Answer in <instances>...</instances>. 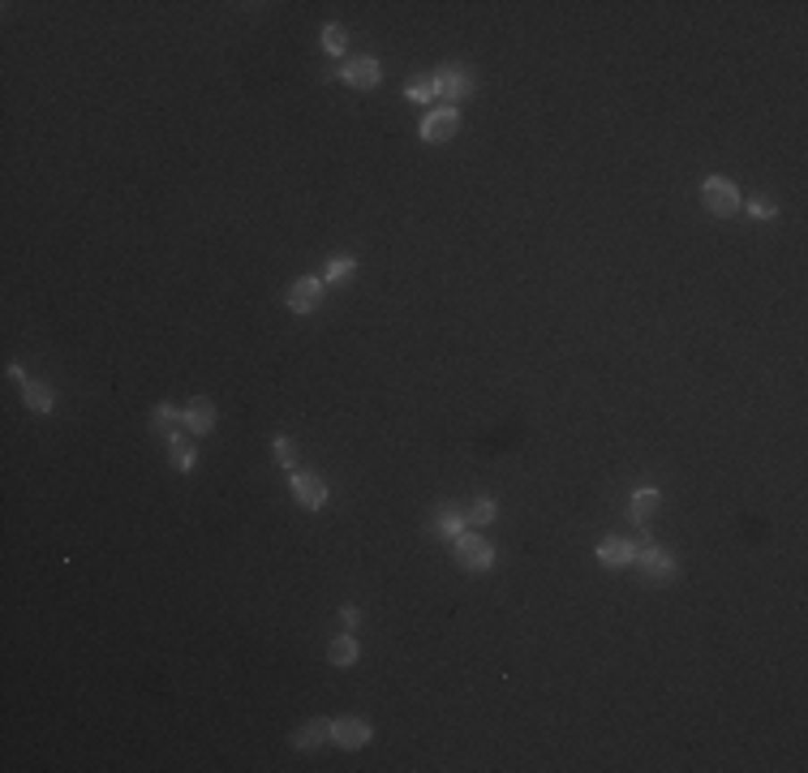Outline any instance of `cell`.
I'll return each mask as SVG.
<instances>
[{
    "label": "cell",
    "mask_w": 808,
    "mask_h": 773,
    "mask_svg": "<svg viewBox=\"0 0 808 773\" xmlns=\"http://www.w3.org/2000/svg\"><path fill=\"white\" fill-rule=\"evenodd\" d=\"M430 82H435V95L443 104L456 107L460 99H469V95H478V73H473V64L464 61H443L430 73Z\"/></svg>",
    "instance_id": "obj_1"
},
{
    "label": "cell",
    "mask_w": 808,
    "mask_h": 773,
    "mask_svg": "<svg viewBox=\"0 0 808 773\" xmlns=\"http://www.w3.org/2000/svg\"><path fill=\"white\" fill-rule=\"evenodd\" d=\"M633 567L641 572V580H645V584H654V589H662V584H676L679 572H684V567H679V558L671 555V550H658L654 541H650V546L636 555Z\"/></svg>",
    "instance_id": "obj_2"
},
{
    "label": "cell",
    "mask_w": 808,
    "mask_h": 773,
    "mask_svg": "<svg viewBox=\"0 0 808 773\" xmlns=\"http://www.w3.org/2000/svg\"><path fill=\"white\" fill-rule=\"evenodd\" d=\"M452 550H456L460 572H469V576H481V572L495 567V546H490L481 533H473V529H464V533L452 541Z\"/></svg>",
    "instance_id": "obj_3"
},
{
    "label": "cell",
    "mask_w": 808,
    "mask_h": 773,
    "mask_svg": "<svg viewBox=\"0 0 808 773\" xmlns=\"http://www.w3.org/2000/svg\"><path fill=\"white\" fill-rule=\"evenodd\" d=\"M701 202H705V211L719 215V219H731V215L744 211V193L727 176H705L701 181Z\"/></svg>",
    "instance_id": "obj_4"
},
{
    "label": "cell",
    "mask_w": 808,
    "mask_h": 773,
    "mask_svg": "<svg viewBox=\"0 0 808 773\" xmlns=\"http://www.w3.org/2000/svg\"><path fill=\"white\" fill-rule=\"evenodd\" d=\"M645 546H650V529H641L636 537H602L598 541V563L611 567V572H624V567H633Z\"/></svg>",
    "instance_id": "obj_5"
},
{
    "label": "cell",
    "mask_w": 808,
    "mask_h": 773,
    "mask_svg": "<svg viewBox=\"0 0 808 773\" xmlns=\"http://www.w3.org/2000/svg\"><path fill=\"white\" fill-rule=\"evenodd\" d=\"M293 503H297L302 512H323V507L331 503L327 481H323L319 472L297 469V472H293Z\"/></svg>",
    "instance_id": "obj_6"
},
{
    "label": "cell",
    "mask_w": 808,
    "mask_h": 773,
    "mask_svg": "<svg viewBox=\"0 0 808 773\" xmlns=\"http://www.w3.org/2000/svg\"><path fill=\"white\" fill-rule=\"evenodd\" d=\"M456 129H460V112L452 104H435L426 116H421V125H417V133L426 138V142H447V138H456Z\"/></svg>",
    "instance_id": "obj_7"
},
{
    "label": "cell",
    "mask_w": 808,
    "mask_h": 773,
    "mask_svg": "<svg viewBox=\"0 0 808 773\" xmlns=\"http://www.w3.org/2000/svg\"><path fill=\"white\" fill-rule=\"evenodd\" d=\"M374 739V726L366 718H331V743L344 752H361Z\"/></svg>",
    "instance_id": "obj_8"
},
{
    "label": "cell",
    "mask_w": 808,
    "mask_h": 773,
    "mask_svg": "<svg viewBox=\"0 0 808 773\" xmlns=\"http://www.w3.org/2000/svg\"><path fill=\"white\" fill-rule=\"evenodd\" d=\"M323 293H327V284H323V279L302 276V279H293V284H288L285 301H288V310H293V314H314V310L323 305Z\"/></svg>",
    "instance_id": "obj_9"
},
{
    "label": "cell",
    "mask_w": 808,
    "mask_h": 773,
    "mask_svg": "<svg viewBox=\"0 0 808 773\" xmlns=\"http://www.w3.org/2000/svg\"><path fill=\"white\" fill-rule=\"evenodd\" d=\"M340 82L353 86V90H374V86L383 82V64L374 61V56H349V61L340 64Z\"/></svg>",
    "instance_id": "obj_10"
},
{
    "label": "cell",
    "mask_w": 808,
    "mask_h": 773,
    "mask_svg": "<svg viewBox=\"0 0 808 773\" xmlns=\"http://www.w3.org/2000/svg\"><path fill=\"white\" fill-rule=\"evenodd\" d=\"M288 743L297 752H314V748H323V743H331V718H310L306 726L293 730Z\"/></svg>",
    "instance_id": "obj_11"
},
{
    "label": "cell",
    "mask_w": 808,
    "mask_h": 773,
    "mask_svg": "<svg viewBox=\"0 0 808 773\" xmlns=\"http://www.w3.org/2000/svg\"><path fill=\"white\" fill-rule=\"evenodd\" d=\"M185 429L190 434H211L216 429V400H207V395H194L190 404H185Z\"/></svg>",
    "instance_id": "obj_12"
},
{
    "label": "cell",
    "mask_w": 808,
    "mask_h": 773,
    "mask_svg": "<svg viewBox=\"0 0 808 773\" xmlns=\"http://www.w3.org/2000/svg\"><path fill=\"white\" fill-rule=\"evenodd\" d=\"M658 503H662V494H658L654 486L633 490V498H628V520H633L636 529H645V524H650V515L658 512Z\"/></svg>",
    "instance_id": "obj_13"
},
{
    "label": "cell",
    "mask_w": 808,
    "mask_h": 773,
    "mask_svg": "<svg viewBox=\"0 0 808 773\" xmlns=\"http://www.w3.org/2000/svg\"><path fill=\"white\" fill-rule=\"evenodd\" d=\"M22 400L30 412H39V417H47V412H56V391L47 383H39V378H26L22 383Z\"/></svg>",
    "instance_id": "obj_14"
},
{
    "label": "cell",
    "mask_w": 808,
    "mask_h": 773,
    "mask_svg": "<svg viewBox=\"0 0 808 773\" xmlns=\"http://www.w3.org/2000/svg\"><path fill=\"white\" fill-rule=\"evenodd\" d=\"M181 426H185V408L168 404V400L151 408V429H155V434H164V438H176V434H181Z\"/></svg>",
    "instance_id": "obj_15"
},
{
    "label": "cell",
    "mask_w": 808,
    "mask_h": 773,
    "mask_svg": "<svg viewBox=\"0 0 808 773\" xmlns=\"http://www.w3.org/2000/svg\"><path fill=\"white\" fill-rule=\"evenodd\" d=\"M168 464H173L176 472H194L198 469V451H194V443H190L185 434L168 438Z\"/></svg>",
    "instance_id": "obj_16"
},
{
    "label": "cell",
    "mask_w": 808,
    "mask_h": 773,
    "mask_svg": "<svg viewBox=\"0 0 808 773\" xmlns=\"http://www.w3.org/2000/svg\"><path fill=\"white\" fill-rule=\"evenodd\" d=\"M357 658H361V644H357V636H349V632L331 636V644H327V662L331 666H353Z\"/></svg>",
    "instance_id": "obj_17"
},
{
    "label": "cell",
    "mask_w": 808,
    "mask_h": 773,
    "mask_svg": "<svg viewBox=\"0 0 808 773\" xmlns=\"http://www.w3.org/2000/svg\"><path fill=\"white\" fill-rule=\"evenodd\" d=\"M438 537H447V541H456L460 533H464V529H469V515L460 512V507H443V512H438Z\"/></svg>",
    "instance_id": "obj_18"
},
{
    "label": "cell",
    "mask_w": 808,
    "mask_h": 773,
    "mask_svg": "<svg viewBox=\"0 0 808 773\" xmlns=\"http://www.w3.org/2000/svg\"><path fill=\"white\" fill-rule=\"evenodd\" d=\"M323 52H327V56H344V52H349V30L327 21V26H323Z\"/></svg>",
    "instance_id": "obj_19"
},
{
    "label": "cell",
    "mask_w": 808,
    "mask_h": 773,
    "mask_svg": "<svg viewBox=\"0 0 808 773\" xmlns=\"http://www.w3.org/2000/svg\"><path fill=\"white\" fill-rule=\"evenodd\" d=\"M469 524H490V520H495V515H499V503H495V498H490V494H481V498H473V503H469Z\"/></svg>",
    "instance_id": "obj_20"
},
{
    "label": "cell",
    "mask_w": 808,
    "mask_h": 773,
    "mask_svg": "<svg viewBox=\"0 0 808 773\" xmlns=\"http://www.w3.org/2000/svg\"><path fill=\"white\" fill-rule=\"evenodd\" d=\"M357 271V258L344 254V258H331L327 262V271H323V284H344V279Z\"/></svg>",
    "instance_id": "obj_21"
},
{
    "label": "cell",
    "mask_w": 808,
    "mask_h": 773,
    "mask_svg": "<svg viewBox=\"0 0 808 773\" xmlns=\"http://www.w3.org/2000/svg\"><path fill=\"white\" fill-rule=\"evenodd\" d=\"M271 451H276V460H280L285 469H297V438H293V434H276Z\"/></svg>",
    "instance_id": "obj_22"
},
{
    "label": "cell",
    "mask_w": 808,
    "mask_h": 773,
    "mask_svg": "<svg viewBox=\"0 0 808 773\" xmlns=\"http://www.w3.org/2000/svg\"><path fill=\"white\" fill-rule=\"evenodd\" d=\"M404 99H413V104H435L438 95H435V82H430V73L426 78H417V82L404 86Z\"/></svg>",
    "instance_id": "obj_23"
},
{
    "label": "cell",
    "mask_w": 808,
    "mask_h": 773,
    "mask_svg": "<svg viewBox=\"0 0 808 773\" xmlns=\"http://www.w3.org/2000/svg\"><path fill=\"white\" fill-rule=\"evenodd\" d=\"M748 215H753V219H774L778 207H774L770 198H757V202H748Z\"/></svg>",
    "instance_id": "obj_24"
},
{
    "label": "cell",
    "mask_w": 808,
    "mask_h": 773,
    "mask_svg": "<svg viewBox=\"0 0 808 773\" xmlns=\"http://www.w3.org/2000/svg\"><path fill=\"white\" fill-rule=\"evenodd\" d=\"M340 619H344V627H357V623H361V610H357V606H344Z\"/></svg>",
    "instance_id": "obj_25"
},
{
    "label": "cell",
    "mask_w": 808,
    "mask_h": 773,
    "mask_svg": "<svg viewBox=\"0 0 808 773\" xmlns=\"http://www.w3.org/2000/svg\"><path fill=\"white\" fill-rule=\"evenodd\" d=\"M4 370H9V378H18V383H26V370H22V365H18V361H9V365H4Z\"/></svg>",
    "instance_id": "obj_26"
}]
</instances>
